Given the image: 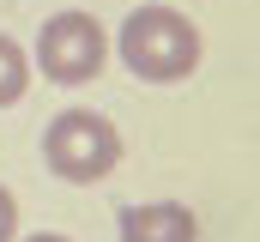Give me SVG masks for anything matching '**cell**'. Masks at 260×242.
Here are the masks:
<instances>
[{
    "label": "cell",
    "mask_w": 260,
    "mask_h": 242,
    "mask_svg": "<svg viewBox=\"0 0 260 242\" xmlns=\"http://www.w3.org/2000/svg\"><path fill=\"white\" fill-rule=\"evenodd\" d=\"M121 242H200V218L182 200L121 206Z\"/></svg>",
    "instance_id": "cell-4"
},
{
    "label": "cell",
    "mask_w": 260,
    "mask_h": 242,
    "mask_svg": "<svg viewBox=\"0 0 260 242\" xmlns=\"http://www.w3.org/2000/svg\"><path fill=\"white\" fill-rule=\"evenodd\" d=\"M18 242H73V236H61V230H37V236H18Z\"/></svg>",
    "instance_id": "cell-7"
},
{
    "label": "cell",
    "mask_w": 260,
    "mask_h": 242,
    "mask_svg": "<svg viewBox=\"0 0 260 242\" xmlns=\"http://www.w3.org/2000/svg\"><path fill=\"white\" fill-rule=\"evenodd\" d=\"M43 164L61 182H73V188H91V182L115 176L121 133H115V121L97 115V109H61L49 121V133H43Z\"/></svg>",
    "instance_id": "cell-2"
},
{
    "label": "cell",
    "mask_w": 260,
    "mask_h": 242,
    "mask_svg": "<svg viewBox=\"0 0 260 242\" xmlns=\"http://www.w3.org/2000/svg\"><path fill=\"white\" fill-rule=\"evenodd\" d=\"M115 55L145 85H176V79H188L200 67L206 37H200L194 18L176 12V6H133L121 18V31H115Z\"/></svg>",
    "instance_id": "cell-1"
},
{
    "label": "cell",
    "mask_w": 260,
    "mask_h": 242,
    "mask_svg": "<svg viewBox=\"0 0 260 242\" xmlns=\"http://www.w3.org/2000/svg\"><path fill=\"white\" fill-rule=\"evenodd\" d=\"M0 242H18V200H12V188H0Z\"/></svg>",
    "instance_id": "cell-6"
},
{
    "label": "cell",
    "mask_w": 260,
    "mask_h": 242,
    "mask_svg": "<svg viewBox=\"0 0 260 242\" xmlns=\"http://www.w3.org/2000/svg\"><path fill=\"white\" fill-rule=\"evenodd\" d=\"M103 60H109V31L91 12H55L30 49V67L49 85H91L103 73Z\"/></svg>",
    "instance_id": "cell-3"
},
{
    "label": "cell",
    "mask_w": 260,
    "mask_h": 242,
    "mask_svg": "<svg viewBox=\"0 0 260 242\" xmlns=\"http://www.w3.org/2000/svg\"><path fill=\"white\" fill-rule=\"evenodd\" d=\"M30 73H37V67H30V49L0 31V109H12V103L30 91Z\"/></svg>",
    "instance_id": "cell-5"
}]
</instances>
